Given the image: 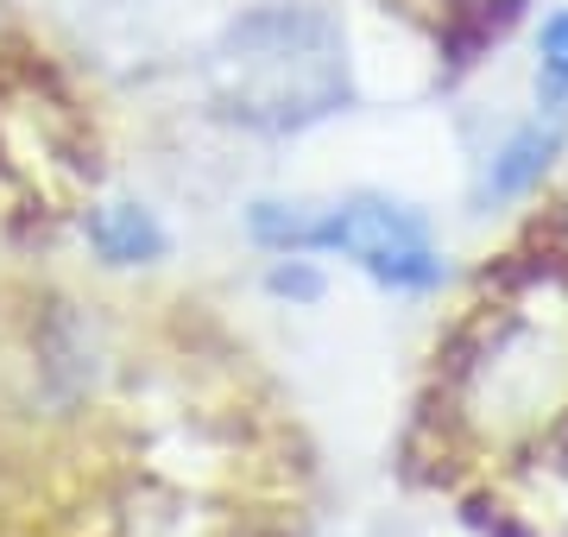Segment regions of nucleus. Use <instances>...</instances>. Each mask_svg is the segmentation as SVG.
<instances>
[{
  "mask_svg": "<svg viewBox=\"0 0 568 537\" xmlns=\"http://www.w3.org/2000/svg\"><path fill=\"white\" fill-rule=\"evenodd\" d=\"M215 102L241 126L297 133L347 108V39L323 7H253L215 44Z\"/></svg>",
  "mask_w": 568,
  "mask_h": 537,
  "instance_id": "obj_1",
  "label": "nucleus"
},
{
  "mask_svg": "<svg viewBox=\"0 0 568 537\" xmlns=\"http://www.w3.org/2000/svg\"><path fill=\"white\" fill-rule=\"evenodd\" d=\"M272 291H297V297H316V291H323V278H316V272H304V266H278V272H272Z\"/></svg>",
  "mask_w": 568,
  "mask_h": 537,
  "instance_id": "obj_6",
  "label": "nucleus"
},
{
  "mask_svg": "<svg viewBox=\"0 0 568 537\" xmlns=\"http://www.w3.org/2000/svg\"><path fill=\"white\" fill-rule=\"evenodd\" d=\"M253 234L272 253H342L392 291L443 285V253L429 241V222L386 196H347L323 215H304L291 203H253Z\"/></svg>",
  "mask_w": 568,
  "mask_h": 537,
  "instance_id": "obj_2",
  "label": "nucleus"
},
{
  "mask_svg": "<svg viewBox=\"0 0 568 537\" xmlns=\"http://www.w3.org/2000/svg\"><path fill=\"white\" fill-rule=\"evenodd\" d=\"M537 102L549 114H568V13H549L537 39Z\"/></svg>",
  "mask_w": 568,
  "mask_h": 537,
  "instance_id": "obj_5",
  "label": "nucleus"
},
{
  "mask_svg": "<svg viewBox=\"0 0 568 537\" xmlns=\"http://www.w3.org/2000/svg\"><path fill=\"white\" fill-rule=\"evenodd\" d=\"M556 152H562V114H549V121H530L518 126L499 152L487 159V178H480V203H511V196H525L549 165H556Z\"/></svg>",
  "mask_w": 568,
  "mask_h": 537,
  "instance_id": "obj_3",
  "label": "nucleus"
},
{
  "mask_svg": "<svg viewBox=\"0 0 568 537\" xmlns=\"http://www.w3.org/2000/svg\"><path fill=\"white\" fill-rule=\"evenodd\" d=\"M89 247L102 253L108 266H152V260H164V227L152 209L140 203H108L89 215Z\"/></svg>",
  "mask_w": 568,
  "mask_h": 537,
  "instance_id": "obj_4",
  "label": "nucleus"
}]
</instances>
